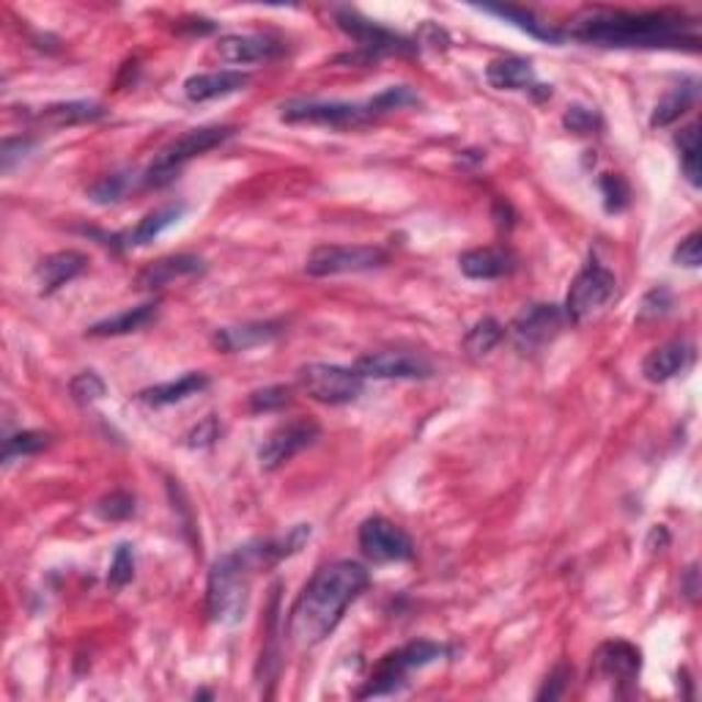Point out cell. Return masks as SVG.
Returning a JSON list of instances; mask_svg holds the SVG:
<instances>
[{
	"instance_id": "e575fe53",
	"label": "cell",
	"mask_w": 702,
	"mask_h": 702,
	"mask_svg": "<svg viewBox=\"0 0 702 702\" xmlns=\"http://www.w3.org/2000/svg\"><path fill=\"white\" fill-rule=\"evenodd\" d=\"M135 576V554H132L129 543H121L113 554V563H110V574H107V585L113 590H121L126 587Z\"/></svg>"
},
{
	"instance_id": "f35d334b",
	"label": "cell",
	"mask_w": 702,
	"mask_h": 702,
	"mask_svg": "<svg viewBox=\"0 0 702 702\" xmlns=\"http://www.w3.org/2000/svg\"><path fill=\"white\" fill-rule=\"evenodd\" d=\"M104 389L107 387H104V382L93 371L77 373V376L69 382V393L77 404H93V400L102 398Z\"/></svg>"
},
{
	"instance_id": "3957f363",
	"label": "cell",
	"mask_w": 702,
	"mask_h": 702,
	"mask_svg": "<svg viewBox=\"0 0 702 702\" xmlns=\"http://www.w3.org/2000/svg\"><path fill=\"white\" fill-rule=\"evenodd\" d=\"M417 104V93L409 86L384 88L382 93L371 97L367 102H288L283 104L280 121L285 124H313L329 126V129H349V126H362L367 121L378 118L384 113Z\"/></svg>"
},
{
	"instance_id": "d6a6232c",
	"label": "cell",
	"mask_w": 702,
	"mask_h": 702,
	"mask_svg": "<svg viewBox=\"0 0 702 702\" xmlns=\"http://www.w3.org/2000/svg\"><path fill=\"white\" fill-rule=\"evenodd\" d=\"M598 186H601L603 206H607L609 214H618L629 206L631 186L620 173H603L601 181H598Z\"/></svg>"
},
{
	"instance_id": "e0dca14e",
	"label": "cell",
	"mask_w": 702,
	"mask_h": 702,
	"mask_svg": "<svg viewBox=\"0 0 702 702\" xmlns=\"http://www.w3.org/2000/svg\"><path fill=\"white\" fill-rule=\"evenodd\" d=\"M458 267L472 280H499L516 269V252L505 245L475 247L458 258Z\"/></svg>"
},
{
	"instance_id": "2e32d148",
	"label": "cell",
	"mask_w": 702,
	"mask_h": 702,
	"mask_svg": "<svg viewBox=\"0 0 702 702\" xmlns=\"http://www.w3.org/2000/svg\"><path fill=\"white\" fill-rule=\"evenodd\" d=\"M214 53L225 64H261V60L280 58L285 53V44L263 33H234L219 38Z\"/></svg>"
},
{
	"instance_id": "277c9868",
	"label": "cell",
	"mask_w": 702,
	"mask_h": 702,
	"mask_svg": "<svg viewBox=\"0 0 702 702\" xmlns=\"http://www.w3.org/2000/svg\"><path fill=\"white\" fill-rule=\"evenodd\" d=\"M252 576H256V570L241 557L239 548L223 554L212 565L206 581V612L214 623L236 625L245 620Z\"/></svg>"
},
{
	"instance_id": "d4e9b609",
	"label": "cell",
	"mask_w": 702,
	"mask_h": 702,
	"mask_svg": "<svg viewBox=\"0 0 702 702\" xmlns=\"http://www.w3.org/2000/svg\"><path fill=\"white\" fill-rule=\"evenodd\" d=\"M208 387V376L201 371H190L184 376L173 378V382H162L154 384V387L140 389L137 398L148 406H170V404H181V400L192 398V395L203 393Z\"/></svg>"
},
{
	"instance_id": "83f0119b",
	"label": "cell",
	"mask_w": 702,
	"mask_h": 702,
	"mask_svg": "<svg viewBox=\"0 0 702 702\" xmlns=\"http://www.w3.org/2000/svg\"><path fill=\"white\" fill-rule=\"evenodd\" d=\"M104 115L102 104L97 102H60V104H49V107L42 110L38 121L47 126H75V124H88V121H99Z\"/></svg>"
},
{
	"instance_id": "44dd1931",
	"label": "cell",
	"mask_w": 702,
	"mask_h": 702,
	"mask_svg": "<svg viewBox=\"0 0 702 702\" xmlns=\"http://www.w3.org/2000/svg\"><path fill=\"white\" fill-rule=\"evenodd\" d=\"M203 272V261L190 252H179V256H165L159 261H151L140 274H137V288L157 291L165 288L168 283L179 278H190V274Z\"/></svg>"
},
{
	"instance_id": "4316f807",
	"label": "cell",
	"mask_w": 702,
	"mask_h": 702,
	"mask_svg": "<svg viewBox=\"0 0 702 702\" xmlns=\"http://www.w3.org/2000/svg\"><path fill=\"white\" fill-rule=\"evenodd\" d=\"M480 11H486V14H497V16H502V20L513 22L519 31L530 33L532 38H541V42L559 44L565 38L563 33L554 31V27H548V22H541L535 14H532V11L521 9V5H480Z\"/></svg>"
},
{
	"instance_id": "7a4b0ae2",
	"label": "cell",
	"mask_w": 702,
	"mask_h": 702,
	"mask_svg": "<svg viewBox=\"0 0 702 702\" xmlns=\"http://www.w3.org/2000/svg\"><path fill=\"white\" fill-rule=\"evenodd\" d=\"M691 20L675 11H590L574 20L568 36L598 47L697 49L700 38L689 33Z\"/></svg>"
},
{
	"instance_id": "ffe728a7",
	"label": "cell",
	"mask_w": 702,
	"mask_h": 702,
	"mask_svg": "<svg viewBox=\"0 0 702 702\" xmlns=\"http://www.w3.org/2000/svg\"><path fill=\"white\" fill-rule=\"evenodd\" d=\"M88 258L77 250H60L53 252V256L42 258L36 267V283H38V294H53L60 285L71 283L77 274L86 272Z\"/></svg>"
},
{
	"instance_id": "f546056e",
	"label": "cell",
	"mask_w": 702,
	"mask_h": 702,
	"mask_svg": "<svg viewBox=\"0 0 702 702\" xmlns=\"http://www.w3.org/2000/svg\"><path fill=\"white\" fill-rule=\"evenodd\" d=\"M680 148V168L691 186H700V124H689L675 137Z\"/></svg>"
},
{
	"instance_id": "ee69618b",
	"label": "cell",
	"mask_w": 702,
	"mask_h": 702,
	"mask_svg": "<svg viewBox=\"0 0 702 702\" xmlns=\"http://www.w3.org/2000/svg\"><path fill=\"white\" fill-rule=\"evenodd\" d=\"M669 307H672V294L667 288H653L642 302V316H658V313H667Z\"/></svg>"
},
{
	"instance_id": "f1b7e54d",
	"label": "cell",
	"mask_w": 702,
	"mask_h": 702,
	"mask_svg": "<svg viewBox=\"0 0 702 702\" xmlns=\"http://www.w3.org/2000/svg\"><path fill=\"white\" fill-rule=\"evenodd\" d=\"M694 97H697V82H686V86L672 88V91H669L667 97H664L661 102L656 104V110H653L650 126L672 124L675 118H680V115H683L686 110L691 107Z\"/></svg>"
},
{
	"instance_id": "52a82bcc",
	"label": "cell",
	"mask_w": 702,
	"mask_h": 702,
	"mask_svg": "<svg viewBox=\"0 0 702 702\" xmlns=\"http://www.w3.org/2000/svg\"><path fill=\"white\" fill-rule=\"evenodd\" d=\"M296 382H299L302 393H307L318 404L329 406L351 404L365 389V376L356 373V367L327 365V362L302 365L299 373H296Z\"/></svg>"
},
{
	"instance_id": "b9f144b4",
	"label": "cell",
	"mask_w": 702,
	"mask_h": 702,
	"mask_svg": "<svg viewBox=\"0 0 702 702\" xmlns=\"http://www.w3.org/2000/svg\"><path fill=\"white\" fill-rule=\"evenodd\" d=\"M214 439H219L217 417H206V420L197 422V426L186 433V444H190V448H208V444H214Z\"/></svg>"
},
{
	"instance_id": "9a60e30c",
	"label": "cell",
	"mask_w": 702,
	"mask_h": 702,
	"mask_svg": "<svg viewBox=\"0 0 702 702\" xmlns=\"http://www.w3.org/2000/svg\"><path fill=\"white\" fill-rule=\"evenodd\" d=\"M642 669V653L639 647L631 645L625 639L603 642L596 653V672L603 680H612L614 686H634Z\"/></svg>"
},
{
	"instance_id": "7c38bea8",
	"label": "cell",
	"mask_w": 702,
	"mask_h": 702,
	"mask_svg": "<svg viewBox=\"0 0 702 702\" xmlns=\"http://www.w3.org/2000/svg\"><path fill=\"white\" fill-rule=\"evenodd\" d=\"M338 25L340 31L349 33L356 44H360L362 53L367 58H378V55H411L417 53V44H411L409 38L398 36V33L387 31V27L376 25V22L365 20L362 14L351 9L338 11Z\"/></svg>"
},
{
	"instance_id": "1f68e13d",
	"label": "cell",
	"mask_w": 702,
	"mask_h": 702,
	"mask_svg": "<svg viewBox=\"0 0 702 702\" xmlns=\"http://www.w3.org/2000/svg\"><path fill=\"white\" fill-rule=\"evenodd\" d=\"M53 437L47 431H16L11 437H5L3 442V461L11 464L14 458H25V455L42 453L44 448H49Z\"/></svg>"
},
{
	"instance_id": "4fadbf2b",
	"label": "cell",
	"mask_w": 702,
	"mask_h": 702,
	"mask_svg": "<svg viewBox=\"0 0 702 702\" xmlns=\"http://www.w3.org/2000/svg\"><path fill=\"white\" fill-rule=\"evenodd\" d=\"M565 324L563 307L546 305V302H535V305H526L519 316L510 324V335H513V343L519 351H537L541 346L552 343L559 335Z\"/></svg>"
},
{
	"instance_id": "6da1fadb",
	"label": "cell",
	"mask_w": 702,
	"mask_h": 702,
	"mask_svg": "<svg viewBox=\"0 0 702 702\" xmlns=\"http://www.w3.org/2000/svg\"><path fill=\"white\" fill-rule=\"evenodd\" d=\"M367 585H371V574L354 559H338L318 568L302 587L288 612L285 634L291 645L299 650L321 645L338 629L349 603H354Z\"/></svg>"
},
{
	"instance_id": "603a6c76",
	"label": "cell",
	"mask_w": 702,
	"mask_h": 702,
	"mask_svg": "<svg viewBox=\"0 0 702 702\" xmlns=\"http://www.w3.org/2000/svg\"><path fill=\"white\" fill-rule=\"evenodd\" d=\"M488 86L497 91H535V69L526 58L519 55H508V58H497L488 64L486 69Z\"/></svg>"
},
{
	"instance_id": "60d3db41",
	"label": "cell",
	"mask_w": 702,
	"mask_h": 702,
	"mask_svg": "<svg viewBox=\"0 0 702 702\" xmlns=\"http://www.w3.org/2000/svg\"><path fill=\"white\" fill-rule=\"evenodd\" d=\"M570 678H574V669L568 664H557L546 678V683H543V689L537 691V700H557V697H563Z\"/></svg>"
},
{
	"instance_id": "30bf717a",
	"label": "cell",
	"mask_w": 702,
	"mask_h": 702,
	"mask_svg": "<svg viewBox=\"0 0 702 702\" xmlns=\"http://www.w3.org/2000/svg\"><path fill=\"white\" fill-rule=\"evenodd\" d=\"M356 543L371 563H404V559L415 557V543H411L409 532L384 516H371L362 521Z\"/></svg>"
},
{
	"instance_id": "484cf974",
	"label": "cell",
	"mask_w": 702,
	"mask_h": 702,
	"mask_svg": "<svg viewBox=\"0 0 702 702\" xmlns=\"http://www.w3.org/2000/svg\"><path fill=\"white\" fill-rule=\"evenodd\" d=\"M157 307H159L157 299L143 302V305L137 307H126V310H121L118 316L104 318V321H97L93 327H88V335H91V338H118V335L137 332V329L146 327L148 321H154Z\"/></svg>"
},
{
	"instance_id": "cb8c5ba5",
	"label": "cell",
	"mask_w": 702,
	"mask_h": 702,
	"mask_svg": "<svg viewBox=\"0 0 702 702\" xmlns=\"http://www.w3.org/2000/svg\"><path fill=\"white\" fill-rule=\"evenodd\" d=\"M283 332V324L280 321H252V324H241V327H223L214 332V346L219 351H245L252 349V346H261L274 340Z\"/></svg>"
},
{
	"instance_id": "f6af8a7d",
	"label": "cell",
	"mask_w": 702,
	"mask_h": 702,
	"mask_svg": "<svg viewBox=\"0 0 702 702\" xmlns=\"http://www.w3.org/2000/svg\"><path fill=\"white\" fill-rule=\"evenodd\" d=\"M417 44H422V47H431V49H448L450 36L442 31V27L433 25V22H426V25L420 27V36H417Z\"/></svg>"
},
{
	"instance_id": "4dcf8cb0",
	"label": "cell",
	"mask_w": 702,
	"mask_h": 702,
	"mask_svg": "<svg viewBox=\"0 0 702 702\" xmlns=\"http://www.w3.org/2000/svg\"><path fill=\"white\" fill-rule=\"evenodd\" d=\"M502 338H505V327L497 321V318H480V321L466 332L464 349L469 356H486Z\"/></svg>"
},
{
	"instance_id": "5bb4252c",
	"label": "cell",
	"mask_w": 702,
	"mask_h": 702,
	"mask_svg": "<svg viewBox=\"0 0 702 702\" xmlns=\"http://www.w3.org/2000/svg\"><path fill=\"white\" fill-rule=\"evenodd\" d=\"M354 367L365 378H428L433 373L431 362L415 351H371Z\"/></svg>"
},
{
	"instance_id": "74e56055",
	"label": "cell",
	"mask_w": 702,
	"mask_h": 702,
	"mask_svg": "<svg viewBox=\"0 0 702 702\" xmlns=\"http://www.w3.org/2000/svg\"><path fill=\"white\" fill-rule=\"evenodd\" d=\"M97 513L102 516L104 521H124L135 513V497L126 491H113L107 497L99 499Z\"/></svg>"
},
{
	"instance_id": "d590c367",
	"label": "cell",
	"mask_w": 702,
	"mask_h": 702,
	"mask_svg": "<svg viewBox=\"0 0 702 702\" xmlns=\"http://www.w3.org/2000/svg\"><path fill=\"white\" fill-rule=\"evenodd\" d=\"M565 129L574 132V135H596L601 129V115L592 107H581V104H570L563 115Z\"/></svg>"
},
{
	"instance_id": "d6986e66",
	"label": "cell",
	"mask_w": 702,
	"mask_h": 702,
	"mask_svg": "<svg viewBox=\"0 0 702 702\" xmlns=\"http://www.w3.org/2000/svg\"><path fill=\"white\" fill-rule=\"evenodd\" d=\"M691 356H694L691 343H686V340H669V343L658 346V349H653L642 360V376L653 384H664L672 376H678L689 365Z\"/></svg>"
},
{
	"instance_id": "7bdbcfd3",
	"label": "cell",
	"mask_w": 702,
	"mask_h": 702,
	"mask_svg": "<svg viewBox=\"0 0 702 702\" xmlns=\"http://www.w3.org/2000/svg\"><path fill=\"white\" fill-rule=\"evenodd\" d=\"M31 148H33V137H5L3 154H0V159H3V170L14 168L16 159L25 157Z\"/></svg>"
},
{
	"instance_id": "7402d4cb",
	"label": "cell",
	"mask_w": 702,
	"mask_h": 702,
	"mask_svg": "<svg viewBox=\"0 0 702 702\" xmlns=\"http://www.w3.org/2000/svg\"><path fill=\"white\" fill-rule=\"evenodd\" d=\"M184 212H186V203H181V201L165 203V206H159V208H154V212H148L146 217H143L140 223L135 225V228H129L126 234L115 236V241H121L124 247L148 245V241L157 239L159 234H165V230H168L170 225L179 223V219L184 217Z\"/></svg>"
},
{
	"instance_id": "836d02e7",
	"label": "cell",
	"mask_w": 702,
	"mask_h": 702,
	"mask_svg": "<svg viewBox=\"0 0 702 702\" xmlns=\"http://www.w3.org/2000/svg\"><path fill=\"white\" fill-rule=\"evenodd\" d=\"M288 404L291 387H285V384H272V387L256 389V393H250V400H247L250 411H256V415H261V411H278Z\"/></svg>"
},
{
	"instance_id": "8fae6325",
	"label": "cell",
	"mask_w": 702,
	"mask_h": 702,
	"mask_svg": "<svg viewBox=\"0 0 702 702\" xmlns=\"http://www.w3.org/2000/svg\"><path fill=\"white\" fill-rule=\"evenodd\" d=\"M318 433H321V426L313 417H294V420L283 422L258 448V464H261L263 472L280 469L285 461H291L296 453L310 448L318 439Z\"/></svg>"
},
{
	"instance_id": "8d00e7d4",
	"label": "cell",
	"mask_w": 702,
	"mask_h": 702,
	"mask_svg": "<svg viewBox=\"0 0 702 702\" xmlns=\"http://www.w3.org/2000/svg\"><path fill=\"white\" fill-rule=\"evenodd\" d=\"M129 186V176L126 173H107L102 176V179L97 181V184L88 190V197H91L93 203H115L121 201V195H124V190Z\"/></svg>"
},
{
	"instance_id": "8992f818",
	"label": "cell",
	"mask_w": 702,
	"mask_h": 702,
	"mask_svg": "<svg viewBox=\"0 0 702 702\" xmlns=\"http://www.w3.org/2000/svg\"><path fill=\"white\" fill-rule=\"evenodd\" d=\"M444 653H448V647L439 645V642H431V639L409 642V645L387 653V656L376 664V669L371 672L367 683L356 691V697H360V700H367V697L393 694V691H398L400 686L406 683V675H409L411 669L428 667V664L439 661Z\"/></svg>"
},
{
	"instance_id": "ac0fdd59",
	"label": "cell",
	"mask_w": 702,
	"mask_h": 702,
	"mask_svg": "<svg viewBox=\"0 0 702 702\" xmlns=\"http://www.w3.org/2000/svg\"><path fill=\"white\" fill-rule=\"evenodd\" d=\"M247 82H250V75H247V71H236V69L203 71V75L186 77L184 93L190 102L201 104V102H212V99L230 97V93L247 88Z\"/></svg>"
},
{
	"instance_id": "ba28073f",
	"label": "cell",
	"mask_w": 702,
	"mask_h": 702,
	"mask_svg": "<svg viewBox=\"0 0 702 702\" xmlns=\"http://www.w3.org/2000/svg\"><path fill=\"white\" fill-rule=\"evenodd\" d=\"M387 258V250L376 245H318L307 256L305 272L313 274V278L371 272V269L384 267Z\"/></svg>"
},
{
	"instance_id": "9c48e42d",
	"label": "cell",
	"mask_w": 702,
	"mask_h": 702,
	"mask_svg": "<svg viewBox=\"0 0 702 702\" xmlns=\"http://www.w3.org/2000/svg\"><path fill=\"white\" fill-rule=\"evenodd\" d=\"M614 288H618L614 274L592 258V261L576 274L574 283H570L568 296H565V307H563L565 321H574V324L587 321L592 313L601 310V307L612 299Z\"/></svg>"
},
{
	"instance_id": "5b68a950",
	"label": "cell",
	"mask_w": 702,
	"mask_h": 702,
	"mask_svg": "<svg viewBox=\"0 0 702 702\" xmlns=\"http://www.w3.org/2000/svg\"><path fill=\"white\" fill-rule=\"evenodd\" d=\"M230 135H234V126H225V124L223 126L219 124L197 126V129L184 132V135L176 137L173 143H168V146H165L162 151L157 154V159L148 165L146 176H143V184L146 186L170 184V181L179 176V170L184 168L190 159L212 151V148H217L219 143L228 140Z\"/></svg>"
},
{
	"instance_id": "ab89813d",
	"label": "cell",
	"mask_w": 702,
	"mask_h": 702,
	"mask_svg": "<svg viewBox=\"0 0 702 702\" xmlns=\"http://www.w3.org/2000/svg\"><path fill=\"white\" fill-rule=\"evenodd\" d=\"M702 236L700 230H691L689 236H686L683 241H680L678 247H675V256L672 261L678 263V267H686V269H697L702 263Z\"/></svg>"
}]
</instances>
